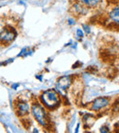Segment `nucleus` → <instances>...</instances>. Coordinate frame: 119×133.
I'll list each match as a JSON object with an SVG mask.
<instances>
[{"label": "nucleus", "instance_id": "nucleus-14", "mask_svg": "<svg viewBox=\"0 0 119 133\" xmlns=\"http://www.w3.org/2000/svg\"><path fill=\"white\" fill-rule=\"evenodd\" d=\"M68 23H69L70 26H73V25L75 24V18H73V17H70V18L68 19Z\"/></svg>", "mask_w": 119, "mask_h": 133}, {"label": "nucleus", "instance_id": "nucleus-19", "mask_svg": "<svg viewBox=\"0 0 119 133\" xmlns=\"http://www.w3.org/2000/svg\"><path fill=\"white\" fill-rule=\"evenodd\" d=\"M36 78H39V79L40 80V81H42V77H41V76H38V75H37V76H36Z\"/></svg>", "mask_w": 119, "mask_h": 133}, {"label": "nucleus", "instance_id": "nucleus-2", "mask_svg": "<svg viewBox=\"0 0 119 133\" xmlns=\"http://www.w3.org/2000/svg\"><path fill=\"white\" fill-rule=\"evenodd\" d=\"M30 112H31L33 118L41 126V127L47 128L50 124V119H49L47 109L39 101H34L31 104L30 108Z\"/></svg>", "mask_w": 119, "mask_h": 133}, {"label": "nucleus", "instance_id": "nucleus-10", "mask_svg": "<svg viewBox=\"0 0 119 133\" xmlns=\"http://www.w3.org/2000/svg\"><path fill=\"white\" fill-rule=\"evenodd\" d=\"M76 36H77V38L79 40H82V37H84V30L82 28H77L76 30Z\"/></svg>", "mask_w": 119, "mask_h": 133}, {"label": "nucleus", "instance_id": "nucleus-13", "mask_svg": "<svg viewBox=\"0 0 119 133\" xmlns=\"http://www.w3.org/2000/svg\"><path fill=\"white\" fill-rule=\"evenodd\" d=\"M82 29L84 30V32H85L87 35L91 33V28H90V26H88V25H86V24H82Z\"/></svg>", "mask_w": 119, "mask_h": 133}, {"label": "nucleus", "instance_id": "nucleus-15", "mask_svg": "<svg viewBox=\"0 0 119 133\" xmlns=\"http://www.w3.org/2000/svg\"><path fill=\"white\" fill-rule=\"evenodd\" d=\"M19 86H20V84L19 83H14V84H12V86H11V89H17V88L19 87Z\"/></svg>", "mask_w": 119, "mask_h": 133}, {"label": "nucleus", "instance_id": "nucleus-5", "mask_svg": "<svg viewBox=\"0 0 119 133\" xmlns=\"http://www.w3.org/2000/svg\"><path fill=\"white\" fill-rule=\"evenodd\" d=\"M17 37V32L14 28H5L0 31V43L2 44H9L15 40Z\"/></svg>", "mask_w": 119, "mask_h": 133}, {"label": "nucleus", "instance_id": "nucleus-4", "mask_svg": "<svg viewBox=\"0 0 119 133\" xmlns=\"http://www.w3.org/2000/svg\"><path fill=\"white\" fill-rule=\"evenodd\" d=\"M30 108H31V105L25 100H19V101L16 102L15 105L16 113L19 118L28 116L30 113Z\"/></svg>", "mask_w": 119, "mask_h": 133}, {"label": "nucleus", "instance_id": "nucleus-9", "mask_svg": "<svg viewBox=\"0 0 119 133\" xmlns=\"http://www.w3.org/2000/svg\"><path fill=\"white\" fill-rule=\"evenodd\" d=\"M30 50H28V48H23L22 49L20 50V52H19V54H17V57H28V55H30Z\"/></svg>", "mask_w": 119, "mask_h": 133}, {"label": "nucleus", "instance_id": "nucleus-3", "mask_svg": "<svg viewBox=\"0 0 119 133\" xmlns=\"http://www.w3.org/2000/svg\"><path fill=\"white\" fill-rule=\"evenodd\" d=\"M111 104V99L108 97H98L95 99L93 100L90 106V109L94 112H98L102 109H104L110 106Z\"/></svg>", "mask_w": 119, "mask_h": 133}, {"label": "nucleus", "instance_id": "nucleus-18", "mask_svg": "<svg viewBox=\"0 0 119 133\" xmlns=\"http://www.w3.org/2000/svg\"><path fill=\"white\" fill-rule=\"evenodd\" d=\"M115 128H117V129H118V131H119V121H117L116 123H115Z\"/></svg>", "mask_w": 119, "mask_h": 133}, {"label": "nucleus", "instance_id": "nucleus-12", "mask_svg": "<svg viewBox=\"0 0 119 133\" xmlns=\"http://www.w3.org/2000/svg\"><path fill=\"white\" fill-rule=\"evenodd\" d=\"M100 133H110V129L106 125H104L103 127H101Z\"/></svg>", "mask_w": 119, "mask_h": 133}, {"label": "nucleus", "instance_id": "nucleus-16", "mask_svg": "<svg viewBox=\"0 0 119 133\" xmlns=\"http://www.w3.org/2000/svg\"><path fill=\"white\" fill-rule=\"evenodd\" d=\"M80 126H81V124H80V123L77 124L76 129H75V132H74V133H78V132H79V129H80Z\"/></svg>", "mask_w": 119, "mask_h": 133}, {"label": "nucleus", "instance_id": "nucleus-6", "mask_svg": "<svg viewBox=\"0 0 119 133\" xmlns=\"http://www.w3.org/2000/svg\"><path fill=\"white\" fill-rule=\"evenodd\" d=\"M72 12L74 14L76 17H80V16H86L89 13V8H87L85 6L81 4L78 1H74L72 5Z\"/></svg>", "mask_w": 119, "mask_h": 133}, {"label": "nucleus", "instance_id": "nucleus-1", "mask_svg": "<svg viewBox=\"0 0 119 133\" xmlns=\"http://www.w3.org/2000/svg\"><path fill=\"white\" fill-rule=\"evenodd\" d=\"M39 102L49 110H54L62 103V98L55 89H48L43 91L39 96Z\"/></svg>", "mask_w": 119, "mask_h": 133}, {"label": "nucleus", "instance_id": "nucleus-11", "mask_svg": "<svg viewBox=\"0 0 119 133\" xmlns=\"http://www.w3.org/2000/svg\"><path fill=\"white\" fill-rule=\"evenodd\" d=\"M112 111L115 113H118L119 112V100L118 101H115V103L113 104V109H112Z\"/></svg>", "mask_w": 119, "mask_h": 133}, {"label": "nucleus", "instance_id": "nucleus-17", "mask_svg": "<svg viewBox=\"0 0 119 133\" xmlns=\"http://www.w3.org/2000/svg\"><path fill=\"white\" fill-rule=\"evenodd\" d=\"M32 133H39V129H37V128H34L33 131H32Z\"/></svg>", "mask_w": 119, "mask_h": 133}, {"label": "nucleus", "instance_id": "nucleus-8", "mask_svg": "<svg viewBox=\"0 0 119 133\" xmlns=\"http://www.w3.org/2000/svg\"><path fill=\"white\" fill-rule=\"evenodd\" d=\"M78 2L85 6L87 8L93 9V8H98L103 6L104 0H77Z\"/></svg>", "mask_w": 119, "mask_h": 133}, {"label": "nucleus", "instance_id": "nucleus-7", "mask_svg": "<svg viewBox=\"0 0 119 133\" xmlns=\"http://www.w3.org/2000/svg\"><path fill=\"white\" fill-rule=\"evenodd\" d=\"M73 83V78L72 76H63L61 77L59 79L57 80V88L59 87V89L62 90H66L69 89V87Z\"/></svg>", "mask_w": 119, "mask_h": 133}]
</instances>
